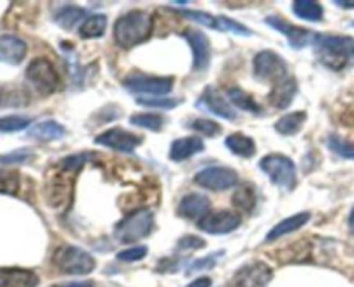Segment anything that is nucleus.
I'll list each match as a JSON object with an SVG mask.
<instances>
[{
    "mask_svg": "<svg viewBox=\"0 0 354 287\" xmlns=\"http://www.w3.org/2000/svg\"><path fill=\"white\" fill-rule=\"evenodd\" d=\"M145 256H147V248H145V246H133V248H128L124 249V251L118 252L116 258L120 259V261L131 263V261H140V259H144Z\"/></svg>",
    "mask_w": 354,
    "mask_h": 287,
    "instance_id": "36",
    "label": "nucleus"
},
{
    "mask_svg": "<svg viewBox=\"0 0 354 287\" xmlns=\"http://www.w3.org/2000/svg\"><path fill=\"white\" fill-rule=\"evenodd\" d=\"M38 275L24 268H0V287H37Z\"/></svg>",
    "mask_w": 354,
    "mask_h": 287,
    "instance_id": "18",
    "label": "nucleus"
},
{
    "mask_svg": "<svg viewBox=\"0 0 354 287\" xmlns=\"http://www.w3.org/2000/svg\"><path fill=\"white\" fill-rule=\"evenodd\" d=\"M254 76L263 82H272L273 85L289 76L287 62L272 50H263L254 57Z\"/></svg>",
    "mask_w": 354,
    "mask_h": 287,
    "instance_id": "7",
    "label": "nucleus"
},
{
    "mask_svg": "<svg viewBox=\"0 0 354 287\" xmlns=\"http://www.w3.org/2000/svg\"><path fill=\"white\" fill-rule=\"evenodd\" d=\"M228 99H230L232 106H237L239 109H244V111H248V113H252V114L261 113V106H259V104L256 102V100L252 99L248 92L237 89V86H234V89L228 90Z\"/></svg>",
    "mask_w": 354,
    "mask_h": 287,
    "instance_id": "27",
    "label": "nucleus"
},
{
    "mask_svg": "<svg viewBox=\"0 0 354 287\" xmlns=\"http://www.w3.org/2000/svg\"><path fill=\"white\" fill-rule=\"evenodd\" d=\"M138 104L145 107H159V109H173L176 107L178 100L176 99H156V97H151V99H138Z\"/></svg>",
    "mask_w": 354,
    "mask_h": 287,
    "instance_id": "40",
    "label": "nucleus"
},
{
    "mask_svg": "<svg viewBox=\"0 0 354 287\" xmlns=\"http://www.w3.org/2000/svg\"><path fill=\"white\" fill-rule=\"evenodd\" d=\"M123 85L133 93H145L152 97H162L173 90V78H158V76L130 75L124 78Z\"/></svg>",
    "mask_w": 354,
    "mask_h": 287,
    "instance_id": "9",
    "label": "nucleus"
},
{
    "mask_svg": "<svg viewBox=\"0 0 354 287\" xmlns=\"http://www.w3.org/2000/svg\"><path fill=\"white\" fill-rule=\"evenodd\" d=\"M327 145L332 152H335V154L341 156V158L353 159L354 161V145L351 142L344 140V138L339 137V135H330V137L327 138Z\"/></svg>",
    "mask_w": 354,
    "mask_h": 287,
    "instance_id": "33",
    "label": "nucleus"
},
{
    "mask_svg": "<svg viewBox=\"0 0 354 287\" xmlns=\"http://www.w3.org/2000/svg\"><path fill=\"white\" fill-rule=\"evenodd\" d=\"M30 158H33V152L30 151H14L10 152V154H6V156H0V163H24L28 161Z\"/></svg>",
    "mask_w": 354,
    "mask_h": 287,
    "instance_id": "41",
    "label": "nucleus"
},
{
    "mask_svg": "<svg viewBox=\"0 0 354 287\" xmlns=\"http://www.w3.org/2000/svg\"><path fill=\"white\" fill-rule=\"evenodd\" d=\"M54 287H93V282L86 280V282H69V284H59Z\"/></svg>",
    "mask_w": 354,
    "mask_h": 287,
    "instance_id": "43",
    "label": "nucleus"
},
{
    "mask_svg": "<svg viewBox=\"0 0 354 287\" xmlns=\"http://www.w3.org/2000/svg\"><path fill=\"white\" fill-rule=\"evenodd\" d=\"M351 26H353V28H354V21H353V23H351Z\"/></svg>",
    "mask_w": 354,
    "mask_h": 287,
    "instance_id": "46",
    "label": "nucleus"
},
{
    "mask_svg": "<svg viewBox=\"0 0 354 287\" xmlns=\"http://www.w3.org/2000/svg\"><path fill=\"white\" fill-rule=\"evenodd\" d=\"M292 12L303 21H322L324 17V7L322 3L313 2V0H296L292 3Z\"/></svg>",
    "mask_w": 354,
    "mask_h": 287,
    "instance_id": "24",
    "label": "nucleus"
},
{
    "mask_svg": "<svg viewBox=\"0 0 354 287\" xmlns=\"http://www.w3.org/2000/svg\"><path fill=\"white\" fill-rule=\"evenodd\" d=\"M28 45L14 35H0V62L6 64H19L26 57Z\"/></svg>",
    "mask_w": 354,
    "mask_h": 287,
    "instance_id": "16",
    "label": "nucleus"
},
{
    "mask_svg": "<svg viewBox=\"0 0 354 287\" xmlns=\"http://www.w3.org/2000/svg\"><path fill=\"white\" fill-rule=\"evenodd\" d=\"M95 144L106 145V147L120 152H133L142 144V137L128 130H123V128H111V130L97 135Z\"/></svg>",
    "mask_w": 354,
    "mask_h": 287,
    "instance_id": "13",
    "label": "nucleus"
},
{
    "mask_svg": "<svg viewBox=\"0 0 354 287\" xmlns=\"http://www.w3.org/2000/svg\"><path fill=\"white\" fill-rule=\"evenodd\" d=\"M349 230L354 234V210L351 211V214H349Z\"/></svg>",
    "mask_w": 354,
    "mask_h": 287,
    "instance_id": "45",
    "label": "nucleus"
},
{
    "mask_svg": "<svg viewBox=\"0 0 354 287\" xmlns=\"http://www.w3.org/2000/svg\"><path fill=\"white\" fill-rule=\"evenodd\" d=\"M197 107L211 111V113L223 118V120H228V121L237 120V111H235V107L232 106L225 97H221L213 86H207V89L204 90L201 99L197 100Z\"/></svg>",
    "mask_w": 354,
    "mask_h": 287,
    "instance_id": "15",
    "label": "nucleus"
},
{
    "mask_svg": "<svg viewBox=\"0 0 354 287\" xmlns=\"http://www.w3.org/2000/svg\"><path fill=\"white\" fill-rule=\"evenodd\" d=\"M114 40L120 47L133 48L144 44L152 33V16L145 10H130L114 24Z\"/></svg>",
    "mask_w": 354,
    "mask_h": 287,
    "instance_id": "1",
    "label": "nucleus"
},
{
    "mask_svg": "<svg viewBox=\"0 0 354 287\" xmlns=\"http://www.w3.org/2000/svg\"><path fill=\"white\" fill-rule=\"evenodd\" d=\"M130 123L135 124V127L145 128V130L159 131L162 128V124H165V120H162V116H159V114L138 113L130 118Z\"/></svg>",
    "mask_w": 354,
    "mask_h": 287,
    "instance_id": "30",
    "label": "nucleus"
},
{
    "mask_svg": "<svg viewBox=\"0 0 354 287\" xmlns=\"http://www.w3.org/2000/svg\"><path fill=\"white\" fill-rule=\"evenodd\" d=\"M241 225V216L234 211H216L207 213L206 216L197 221V227L203 232L211 235H225L234 232Z\"/></svg>",
    "mask_w": 354,
    "mask_h": 287,
    "instance_id": "11",
    "label": "nucleus"
},
{
    "mask_svg": "<svg viewBox=\"0 0 354 287\" xmlns=\"http://www.w3.org/2000/svg\"><path fill=\"white\" fill-rule=\"evenodd\" d=\"M26 80L40 95H50V93L57 90L59 85V78L54 69V64L45 57L33 59L28 64Z\"/></svg>",
    "mask_w": 354,
    "mask_h": 287,
    "instance_id": "6",
    "label": "nucleus"
},
{
    "mask_svg": "<svg viewBox=\"0 0 354 287\" xmlns=\"http://www.w3.org/2000/svg\"><path fill=\"white\" fill-rule=\"evenodd\" d=\"M225 145L228 147V151L234 152L235 156H241V158H252L256 154V144L251 137L244 133H232L225 138Z\"/></svg>",
    "mask_w": 354,
    "mask_h": 287,
    "instance_id": "23",
    "label": "nucleus"
},
{
    "mask_svg": "<svg viewBox=\"0 0 354 287\" xmlns=\"http://www.w3.org/2000/svg\"><path fill=\"white\" fill-rule=\"evenodd\" d=\"M19 173L12 172V169L0 168V194L14 196V194H17V190H19Z\"/></svg>",
    "mask_w": 354,
    "mask_h": 287,
    "instance_id": "31",
    "label": "nucleus"
},
{
    "mask_svg": "<svg viewBox=\"0 0 354 287\" xmlns=\"http://www.w3.org/2000/svg\"><path fill=\"white\" fill-rule=\"evenodd\" d=\"M304 121H306V113L304 111H296V113H289L287 116L280 118L275 123V130L282 135H296L297 131L303 128Z\"/></svg>",
    "mask_w": 354,
    "mask_h": 287,
    "instance_id": "25",
    "label": "nucleus"
},
{
    "mask_svg": "<svg viewBox=\"0 0 354 287\" xmlns=\"http://www.w3.org/2000/svg\"><path fill=\"white\" fill-rule=\"evenodd\" d=\"M175 12H178L180 16L187 17V19L194 21V23H199L203 26L211 28V30H220V16H211V14L201 12V10H189V9H175Z\"/></svg>",
    "mask_w": 354,
    "mask_h": 287,
    "instance_id": "29",
    "label": "nucleus"
},
{
    "mask_svg": "<svg viewBox=\"0 0 354 287\" xmlns=\"http://www.w3.org/2000/svg\"><path fill=\"white\" fill-rule=\"evenodd\" d=\"M152 228H154V213L147 207H140L118 221L114 227V237L124 244H131L151 235Z\"/></svg>",
    "mask_w": 354,
    "mask_h": 287,
    "instance_id": "3",
    "label": "nucleus"
},
{
    "mask_svg": "<svg viewBox=\"0 0 354 287\" xmlns=\"http://www.w3.org/2000/svg\"><path fill=\"white\" fill-rule=\"evenodd\" d=\"M232 203L241 207L242 211H252L256 206V192L251 187H241V189L235 190Z\"/></svg>",
    "mask_w": 354,
    "mask_h": 287,
    "instance_id": "32",
    "label": "nucleus"
},
{
    "mask_svg": "<svg viewBox=\"0 0 354 287\" xmlns=\"http://www.w3.org/2000/svg\"><path fill=\"white\" fill-rule=\"evenodd\" d=\"M211 203L204 194L199 192H190L187 196L182 197L178 204V214L183 218H189V220H196L199 216H206L209 213Z\"/></svg>",
    "mask_w": 354,
    "mask_h": 287,
    "instance_id": "17",
    "label": "nucleus"
},
{
    "mask_svg": "<svg viewBox=\"0 0 354 287\" xmlns=\"http://www.w3.org/2000/svg\"><path fill=\"white\" fill-rule=\"evenodd\" d=\"M31 120L26 116H3L0 118V131L10 133V131H19L30 127Z\"/></svg>",
    "mask_w": 354,
    "mask_h": 287,
    "instance_id": "34",
    "label": "nucleus"
},
{
    "mask_svg": "<svg viewBox=\"0 0 354 287\" xmlns=\"http://www.w3.org/2000/svg\"><path fill=\"white\" fill-rule=\"evenodd\" d=\"M107 28V17L104 14H93L83 21L80 28V35L83 38H99L102 37Z\"/></svg>",
    "mask_w": 354,
    "mask_h": 287,
    "instance_id": "28",
    "label": "nucleus"
},
{
    "mask_svg": "<svg viewBox=\"0 0 354 287\" xmlns=\"http://www.w3.org/2000/svg\"><path fill=\"white\" fill-rule=\"evenodd\" d=\"M310 218H311V214L308 213V211H304V213L292 214V216L286 218V220H282L280 223H277L275 227L268 232L266 239H268V241H275V239L283 237V235L292 234V232L299 230L301 227H304V225L310 221Z\"/></svg>",
    "mask_w": 354,
    "mask_h": 287,
    "instance_id": "21",
    "label": "nucleus"
},
{
    "mask_svg": "<svg viewBox=\"0 0 354 287\" xmlns=\"http://www.w3.org/2000/svg\"><path fill=\"white\" fill-rule=\"evenodd\" d=\"M187 287H211V279L209 277H199V279L190 282Z\"/></svg>",
    "mask_w": 354,
    "mask_h": 287,
    "instance_id": "42",
    "label": "nucleus"
},
{
    "mask_svg": "<svg viewBox=\"0 0 354 287\" xmlns=\"http://www.w3.org/2000/svg\"><path fill=\"white\" fill-rule=\"evenodd\" d=\"M265 23L268 24L270 28H273V30L286 35L289 45L292 48H296V50H299V48L303 47H308V45L313 44L315 38H317V35L311 33L310 30H304V28L301 26H294V24L287 23L286 19H282V17L279 16H268L265 19Z\"/></svg>",
    "mask_w": 354,
    "mask_h": 287,
    "instance_id": "12",
    "label": "nucleus"
},
{
    "mask_svg": "<svg viewBox=\"0 0 354 287\" xmlns=\"http://www.w3.org/2000/svg\"><path fill=\"white\" fill-rule=\"evenodd\" d=\"M194 182L197 185L204 187L209 190H227L237 185L239 176L237 173L227 166H211V168H204L194 176Z\"/></svg>",
    "mask_w": 354,
    "mask_h": 287,
    "instance_id": "8",
    "label": "nucleus"
},
{
    "mask_svg": "<svg viewBox=\"0 0 354 287\" xmlns=\"http://www.w3.org/2000/svg\"><path fill=\"white\" fill-rule=\"evenodd\" d=\"M183 38L189 41L190 48H192L194 69H196V71H204V69L209 68L211 45L206 35H204L203 31L189 28V30L183 31Z\"/></svg>",
    "mask_w": 354,
    "mask_h": 287,
    "instance_id": "14",
    "label": "nucleus"
},
{
    "mask_svg": "<svg viewBox=\"0 0 354 287\" xmlns=\"http://www.w3.org/2000/svg\"><path fill=\"white\" fill-rule=\"evenodd\" d=\"M86 16V10L82 9V7H75V6H68V7H62L55 12L54 21L59 24L61 28L64 30H71L76 23L83 19Z\"/></svg>",
    "mask_w": 354,
    "mask_h": 287,
    "instance_id": "26",
    "label": "nucleus"
},
{
    "mask_svg": "<svg viewBox=\"0 0 354 287\" xmlns=\"http://www.w3.org/2000/svg\"><path fill=\"white\" fill-rule=\"evenodd\" d=\"M315 48H317L318 59L327 68L339 69L344 68L354 57V38L337 37V35H317L315 38Z\"/></svg>",
    "mask_w": 354,
    "mask_h": 287,
    "instance_id": "2",
    "label": "nucleus"
},
{
    "mask_svg": "<svg viewBox=\"0 0 354 287\" xmlns=\"http://www.w3.org/2000/svg\"><path fill=\"white\" fill-rule=\"evenodd\" d=\"M335 6L337 7H344V9H353L354 7V0H335Z\"/></svg>",
    "mask_w": 354,
    "mask_h": 287,
    "instance_id": "44",
    "label": "nucleus"
},
{
    "mask_svg": "<svg viewBox=\"0 0 354 287\" xmlns=\"http://www.w3.org/2000/svg\"><path fill=\"white\" fill-rule=\"evenodd\" d=\"M273 272L266 263L254 261L242 266L232 279V287H266L272 280Z\"/></svg>",
    "mask_w": 354,
    "mask_h": 287,
    "instance_id": "10",
    "label": "nucleus"
},
{
    "mask_svg": "<svg viewBox=\"0 0 354 287\" xmlns=\"http://www.w3.org/2000/svg\"><path fill=\"white\" fill-rule=\"evenodd\" d=\"M189 127L192 128V130L199 131V133L207 135V137H214V135L220 133L221 131L220 123H216V121H213V120H206V118H199V120L192 121Z\"/></svg>",
    "mask_w": 354,
    "mask_h": 287,
    "instance_id": "35",
    "label": "nucleus"
},
{
    "mask_svg": "<svg viewBox=\"0 0 354 287\" xmlns=\"http://www.w3.org/2000/svg\"><path fill=\"white\" fill-rule=\"evenodd\" d=\"M220 28H221V31H230V33H235V35H251L252 33L249 28L242 26L241 23H237V21L230 19V17H227V16H220Z\"/></svg>",
    "mask_w": 354,
    "mask_h": 287,
    "instance_id": "37",
    "label": "nucleus"
},
{
    "mask_svg": "<svg viewBox=\"0 0 354 287\" xmlns=\"http://www.w3.org/2000/svg\"><path fill=\"white\" fill-rule=\"evenodd\" d=\"M259 168L270 182L286 190H294L297 185V169L290 158L283 154H268L259 161Z\"/></svg>",
    "mask_w": 354,
    "mask_h": 287,
    "instance_id": "4",
    "label": "nucleus"
},
{
    "mask_svg": "<svg viewBox=\"0 0 354 287\" xmlns=\"http://www.w3.org/2000/svg\"><path fill=\"white\" fill-rule=\"evenodd\" d=\"M296 93L297 82L292 76H287L286 80H282V82L273 85V90L268 95V100L273 107H277V109H286V107H289V104L294 100Z\"/></svg>",
    "mask_w": 354,
    "mask_h": 287,
    "instance_id": "19",
    "label": "nucleus"
},
{
    "mask_svg": "<svg viewBox=\"0 0 354 287\" xmlns=\"http://www.w3.org/2000/svg\"><path fill=\"white\" fill-rule=\"evenodd\" d=\"M52 261L61 272L73 273V275H86L95 268V259L85 249L76 246H61L55 249Z\"/></svg>",
    "mask_w": 354,
    "mask_h": 287,
    "instance_id": "5",
    "label": "nucleus"
},
{
    "mask_svg": "<svg viewBox=\"0 0 354 287\" xmlns=\"http://www.w3.org/2000/svg\"><path fill=\"white\" fill-rule=\"evenodd\" d=\"M223 254V251H218V252H213V254L206 256V258L203 259H197V261H194L192 265L189 266V272H199V270H207V268H213L214 265H216L218 258Z\"/></svg>",
    "mask_w": 354,
    "mask_h": 287,
    "instance_id": "39",
    "label": "nucleus"
},
{
    "mask_svg": "<svg viewBox=\"0 0 354 287\" xmlns=\"http://www.w3.org/2000/svg\"><path fill=\"white\" fill-rule=\"evenodd\" d=\"M206 246L204 239L197 237V235H183L176 244V249L180 251H194V249H203Z\"/></svg>",
    "mask_w": 354,
    "mask_h": 287,
    "instance_id": "38",
    "label": "nucleus"
},
{
    "mask_svg": "<svg viewBox=\"0 0 354 287\" xmlns=\"http://www.w3.org/2000/svg\"><path fill=\"white\" fill-rule=\"evenodd\" d=\"M204 151V142L199 137H183L178 138L169 147V158L173 161H185V159L192 158V156L199 154Z\"/></svg>",
    "mask_w": 354,
    "mask_h": 287,
    "instance_id": "20",
    "label": "nucleus"
},
{
    "mask_svg": "<svg viewBox=\"0 0 354 287\" xmlns=\"http://www.w3.org/2000/svg\"><path fill=\"white\" fill-rule=\"evenodd\" d=\"M64 135H66V128L54 120L41 121V123L35 124V127L30 130V137L40 142L59 140V138H62Z\"/></svg>",
    "mask_w": 354,
    "mask_h": 287,
    "instance_id": "22",
    "label": "nucleus"
}]
</instances>
